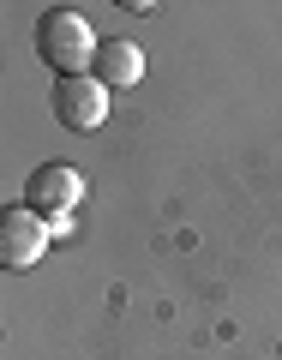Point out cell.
<instances>
[{"instance_id": "1", "label": "cell", "mask_w": 282, "mask_h": 360, "mask_svg": "<svg viewBox=\"0 0 282 360\" xmlns=\"http://www.w3.org/2000/svg\"><path fill=\"white\" fill-rule=\"evenodd\" d=\"M37 60L49 66L54 78H72V72H90V60H96V30H90V18L78 13V6H49V13L37 18Z\"/></svg>"}, {"instance_id": "2", "label": "cell", "mask_w": 282, "mask_h": 360, "mask_svg": "<svg viewBox=\"0 0 282 360\" xmlns=\"http://www.w3.org/2000/svg\"><path fill=\"white\" fill-rule=\"evenodd\" d=\"M25 205L37 210L42 222H54V234H66V229H72V210L84 205V174H78L72 162H42V168H30Z\"/></svg>"}, {"instance_id": "3", "label": "cell", "mask_w": 282, "mask_h": 360, "mask_svg": "<svg viewBox=\"0 0 282 360\" xmlns=\"http://www.w3.org/2000/svg\"><path fill=\"white\" fill-rule=\"evenodd\" d=\"M49 108L66 132H96L108 120V84L96 72H72V78H54L49 90Z\"/></svg>"}, {"instance_id": "4", "label": "cell", "mask_w": 282, "mask_h": 360, "mask_svg": "<svg viewBox=\"0 0 282 360\" xmlns=\"http://www.w3.org/2000/svg\"><path fill=\"white\" fill-rule=\"evenodd\" d=\"M54 240V222H42L30 205H13L0 217V264L6 270H30Z\"/></svg>"}, {"instance_id": "5", "label": "cell", "mask_w": 282, "mask_h": 360, "mask_svg": "<svg viewBox=\"0 0 282 360\" xmlns=\"http://www.w3.org/2000/svg\"><path fill=\"white\" fill-rule=\"evenodd\" d=\"M90 72L103 78L108 90H132L144 78V49H139V42H127V37H108L103 49H96V60H90Z\"/></svg>"}]
</instances>
